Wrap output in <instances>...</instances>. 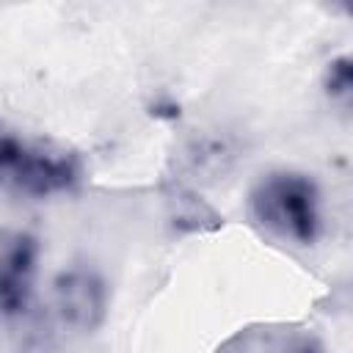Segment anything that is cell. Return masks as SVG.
Returning a JSON list of instances; mask_svg holds the SVG:
<instances>
[{
  "label": "cell",
  "instance_id": "6",
  "mask_svg": "<svg viewBox=\"0 0 353 353\" xmlns=\"http://www.w3.org/2000/svg\"><path fill=\"white\" fill-rule=\"evenodd\" d=\"M240 342L245 353H323L317 339L306 331H262L245 334L240 336Z\"/></svg>",
  "mask_w": 353,
  "mask_h": 353
},
{
  "label": "cell",
  "instance_id": "2",
  "mask_svg": "<svg viewBox=\"0 0 353 353\" xmlns=\"http://www.w3.org/2000/svg\"><path fill=\"white\" fill-rule=\"evenodd\" d=\"M3 185L28 199H47L69 193L83 179V157L55 141H28L6 132L0 141Z\"/></svg>",
  "mask_w": 353,
  "mask_h": 353
},
{
  "label": "cell",
  "instance_id": "7",
  "mask_svg": "<svg viewBox=\"0 0 353 353\" xmlns=\"http://www.w3.org/2000/svg\"><path fill=\"white\" fill-rule=\"evenodd\" d=\"M323 91L331 102L353 110V52L336 55L323 72Z\"/></svg>",
  "mask_w": 353,
  "mask_h": 353
},
{
  "label": "cell",
  "instance_id": "3",
  "mask_svg": "<svg viewBox=\"0 0 353 353\" xmlns=\"http://www.w3.org/2000/svg\"><path fill=\"white\" fill-rule=\"evenodd\" d=\"M52 309L58 320L72 331H94L105 320L108 290L99 273L91 268H69L52 281Z\"/></svg>",
  "mask_w": 353,
  "mask_h": 353
},
{
  "label": "cell",
  "instance_id": "4",
  "mask_svg": "<svg viewBox=\"0 0 353 353\" xmlns=\"http://www.w3.org/2000/svg\"><path fill=\"white\" fill-rule=\"evenodd\" d=\"M36 262H39V243L33 234L28 232L6 234L0 254V306L6 320H14L28 312L33 295Z\"/></svg>",
  "mask_w": 353,
  "mask_h": 353
},
{
  "label": "cell",
  "instance_id": "1",
  "mask_svg": "<svg viewBox=\"0 0 353 353\" xmlns=\"http://www.w3.org/2000/svg\"><path fill=\"white\" fill-rule=\"evenodd\" d=\"M248 210L256 226L292 245H312L323 226L320 190L301 171L279 168L262 174L248 193Z\"/></svg>",
  "mask_w": 353,
  "mask_h": 353
},
{
  "label": "cell",
  "instance_id": "5",
  "mask_svg": "<svg viewBox=\"0 0 353 353\" xmlns=\"http://www.w3.org/2000/svg\"><path fill=\"white\" fill-rule=\"evenodd\" d=\"M168 218L179 232H212L221 226V215L193 190L171 188L168 193Z\"/></svg>",
  "mask_w": 353,
  "mask_h": 353
}]
</instances>
